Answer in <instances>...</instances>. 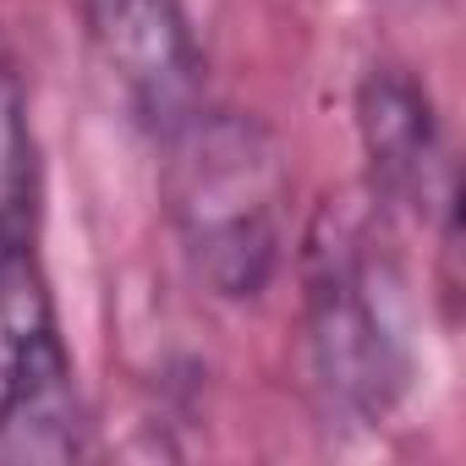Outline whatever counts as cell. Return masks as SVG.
Returning <instances> with one entry per match:
<instances>
[{"label": "cell", "mask_w": 466, "mask_h": 466, "mask_svg": "<svg viewBox=\"0 0 466 466\" xmlns=\"http://www.w3.org/2000/svg\"><path fill=\"white\" fill-rule=\"evenodd\" d=\"M39 143L28 121V88L0 45V237H39Z\"/></svg>", "instance_id": "obj_6"}, {"label": "cell", "mask_w": 466, "mask_h": 466, "mask_svg": "<svg viewBox=\"0 0 466 466\" xmlns=\"http://www.w3.org/2000/svg\"><path fill=\"white\" fill-rule=\"evenodd\" d=\"M170 214L203 286L219 297H258L280 264L286 165L275 137L237 110L198 105L165 132Z\"/></svg>", "instance_id": "obj_1"}, {"label": "cell", "mask_w": 466, "mask_h": 466, "mask_svg": "<svg viewBox=\"0 0 466 466\" xmlns=\"http://www.w3.org/2000/svg\"><path fill=\"white\" fill-rule=\"evenodd\" d=\"M88 417L39 237H0V461H77Z\"/></svg>", "instance_id": "obj_3"}, {"label": "cell", "mask_w": 466, "mask_h": 466, "mask_svg": "<svg viewBox=\"0 0 466 466\" xmlns=\"http://www.w3.org/2000/svg\"><path fill=\"white\" fill-rule=\"evenodd\" d=\"M357 121H362V148L373 165V192L417 214L428 208L450 214L455 176H450V154H444L433 105L417 88V77H406L400 66H373L357 99Z\"/></svg>", "instance_id": "obj_5"}, {"label": "cell", "mask_w": 466, "mask_h": 466, "mask_svg": "<svg viewBox=\"0 0 466 466\" xmlns=\"http://www.w3.org/2000/svg\"><path fill=\"white\" fill-rule=\"evenodd\" d=\"M308 362L324 411L346 422L390 417L411 379L400 275L346 214L319 219L308 253Z\"/></svg>", "instance_id": "obj_2"}, {"label": "cell", "mask_w": 466, "mask_h": 466, "mask_svg": "<svg viewBox=\"0 0 466 466\" xmlns=\"http://www.w3.org/2000/svg\"><path fill=\"white\" fill-rule=\"evenodd\" d=\"M83 23L99 61L159 137L203 105V56L181 0H83Z\"/></svg>", "instance_id": "obj_4"}]
</instances>
